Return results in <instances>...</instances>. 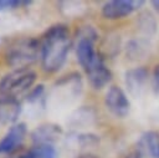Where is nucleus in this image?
I'll use <instances>...</instances> for the list:
<instances>
[{"instance_id": "1", "label": "nucleus", "mask_w": 159, "mask_h": 158, "mask_svg": "<svg viewBox=\"0 0 159 158\" xmlns=\"http://www.w3.org/2000/svg\"><path fill=\"white\" fill-rule=\"evenodd\" d=\"M97 31L92 26H83L77 32L76 56L81 67L84 70L91 86L96 90L104 87L112 80L111 70L104 65L103 57L96 50Z\"/></svg>"}, {"instance_id": "2", "label": "nucleus", "mask_w": 159, "mask_h": 158, "mask_svg": "<svg viewBox=\"0 0 159 158\" xmlns=\"http://www.w3.org/2000/svg\"><path fill=\"white\" fill-rule=\"evenodd\" d=\"M71 44L72 39L67 25L55 24L50 26L40 41V57L42 68L50 73L58 71L66 62Z\"/></svg>"}, {"instance_id": "3", "label": "nucleus", "mask_w": 159, "mask_h": 158, "mask_svg": "<svg viewBox=\"0 0 159 158\" xmlns=\"http://www.w3.org/2000/svg\"><path fill=\"white\" fill-rule=\"evenodd\" d=\"M40 52V41L34 37H21L12 41L6 51L5 60L6 63L11 67L17 68H29L34 63Z\"/></svg>"}, {"instance_id": "4", "label": "nucleus", "mask_w": 159, "mask_h": 158, "mask_svg": "<svg viewBox=\"0 0 159 158\" xmlns=\"http://www.w3.org/2000/svg\"><path fill=\"white\" fill-rule=\"evenodd\" d=\"M36 72L31 68H17L0 80V96L16 98L25 95L35 83Z\"/></svg>"}, {"instance_id": "5", "label": "nucleus", "mask_w": 159, "mask_h": 158, "mask_svg": "<svg viewBox=\"0 0 159 158\" xmlns=\"http://www.w3.org/2000/svg\"><path fill=\"white\" fill-rule=\"evenodd\" d=\"M144 2L143 0H111L102 6V16L108 20L123 19L139 10Z\"/></svg>"}, {"instance_id": "6", "label": "nucleus", "mask_w": 159, "mask_h": 158, "mask_svg": "<svg viewBox=\"0 0 159 158\" xmlns=\"http://www.w3.org/2000/svg\"><path fill=\"white\" fill-rule=\"evenodd\" d=\"M104 105L113 116L119 118L125 117L130 109L128 96L119 86H111L108 88L104 97Z\"/></svg>"}, {"instance_id": "7", "label": "nucleus", "mask_w": 159, "mask_h": 158, "mask_svg": "<svg viewBox=\"0 0 159 158\" xmlns=\"http://www.w3.org/2000/svg\"><path fill=\"white\" fill-rule=\"evenodd\" d=\"M27 127L25 123H16L9 128L0 139V154H11L16 152L25 141Z\"/></svg>"}, {"instance_id": "8", "label": "nucleus", "mask_w": 159, "mask_h": 158, "mask_svg": "<svg viewBox=\"0 0 159 158\" xmlns=\"http://www.w3.org/2000/svg\"><path fill=\"white\" fill-rule=\"evenodd\" d=\"M134 151L142 158H159V133L155 131L144 132L139 137Z\"/></svg>"}, {"instance_id": "9", "label": "nucleus", "mask_w": 159, "mask_h": 158, "mask_svg": "<svg viewBox=\"0 0 159 158\" xmlns=\"http://www.w3.org/2000/svg\"><path fill=\"white\" fill-rule=\"evenodd\" d=\"M148 77H149V71L145 67L140 66V67L130 68L125 72L124 76L125 86L132 95L139 96L144 91V87L148 82Z\"/></svg>"}, {"instance_id": "10", "label": "nucleus", "mask_w": 159, "mask_h": 158, "mask_svg": "<svg viewBox=\"0 0 159 158\" xmlns=\"http://www.w3.org/2000/svg\"><path fill=\"white\" fill-rule=\"evenodd\" d=\"M21 109L22 107L19 100L0 96V123L10 124L16 122Z\"/></svg>"}, {"instance_id": "11", "label": "nucleus", "mask_w": 159, "mask_h": 158, "mask_svg": "<svg viewBox=\"0 0 159 158\" xmlns=\"http://www.w3.org/2000/svg\"><path fill=\"white\" fill-rule=\"evenodd\" d=\"M61 134V128L56 124H41L37 127L32 134L31 138L34 141V144H40V143H47L52 144L58 136Z\"/></svg>"}, {"instance_id": "12", "label": "nucleus", "mask_w": 159, "mask_h": 158, "mask_svg": "<svg viewBox=\"0 0 159 158\" xmlns=\"http://www.w3.org/2000/svg\"><path fill=\"white\" fill-rule=\"evenodd\" d=\"M30 152L32 153L34 158H56L57 154L53 144H47V143L34 144Z\"/></svg>"}, {"instance_id": "13", "label": "nucleus", "mask_w": 159, "mask_h": 158, "mask_svg": "<svg viewBox=\"0 0 159 158\" xmlns=\"http://www.w3.org/2000/svg\"><path fill=\"white\" fill-rule=\"evenodd\" d=\"M32 1H27V0H0V11L27 6Z\"/></svg>"}, {"instance_id": "14", "label": "nucleus", "mask_w": 159, "mask_h": 158, "mask_svg": "<svg viewBox=\"0 0 159 158\" xmlns=\"http://www.w3.org/2000/svg\"><path fill=\"white\" fill-rule=\"evenodd\" d=\"M152 87L153 91L159 95V65H157L152 72Z\"/></svg>"}, {"instance_id": "15", "label": "nucleus", "mask_w": 159, "mask_h": 158, "mask_svg": "<svg viewBox=\"0 0 159 158\" xmlns=\"http://www.w3.org/2000/svg\"><path fill=\"white\" fill-rule=\"evenodd\" d=\"M42 92H43V85H39V86H36V87L30 92V95L27 96V101L32 102V101L39 100V98L41 97Z\"/></svg>"}, {"instance_id": "16", "label": "nucleus", "mask_w": 159, "mask_h": 158, "mask_svg": "<svg viewBox=\"0 0 159 158\" xmlns=\"http://www.w3.org/2000/svg\"><path fill=\"white\" fill-rule=\"evenodd\" d=\"M150 4L153 6V9L159 14V0H153V1H150Z\"/></svg>"}, {"instance_id": "17", "label": "nucleus", "mask_w": 159, "mask_h": 158, "mask_svg": "<svg viewBox=\"0 0 159 158\" xmlns=\"http://www.w3.org/2000/svg\"><path fill=\"white\" fill-rule=\"evenodd\" d=\"M125 158H142V157H140V156H139V154H138L135 151H132V152H130V153H129V154H128Z\"/></svg>"}, {"instance_id": "18", "label": "nucleus", "mask_w": 159, "mask_h": 158, "mask_svg": "<svg viewBox=\"0 0 159 158\" xmlns=\"http://www.w3.org/2000/svg\"><path fill=\"white\" fill-rule=\"evenodd\" d=\"M19 158H34V156H32V153L29 151L27 153H24V154H21Z\"/></svg>"}, {"instance_id": "19", "label": "nucleus", "mask_w": 159, "mask_h": 158, "mask_svg": "<svg viewBox=\"0 0 159 158\" xmlns=\"http://www.w3.org/2000/svg\"><path fill=\"white\" fill-rule=\"evenodd\" d=\"M78 158H99V157L93 156V154H81V156H78Z\"/></svg>"}]
</instances>
